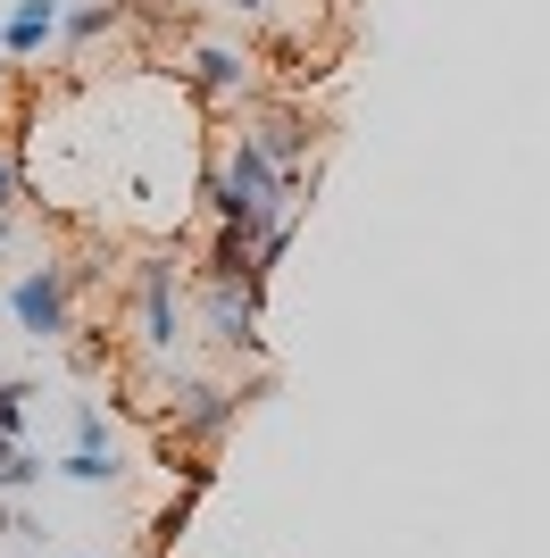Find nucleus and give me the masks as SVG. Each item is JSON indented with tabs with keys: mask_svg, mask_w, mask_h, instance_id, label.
I'll return each mask as SVG.
<instances>
[{
	"mask_svg": "<svg viewBox=\"0 0 550 558\" xmlns=\"http://www.w3.org/2000/svg\"><path fill=\"white\" fill-rule=\"evenodd\" d=\"M0 534H17V509H9V500H0Z\"/></svg>",
	"mask_w": 550,
	"mask_h": 558,
	"instance_id": "nucleus-16",
	"label": "nucleus"
},
{
	"mask_svg": "<svg viewBox=\"0 0 550 558\" xmlns=\"http://www.w3.org/2000/svg\"><path fill=\"white\" fill-rule=\"evenodd\" d=\"M68 367L75 375H100V367H109V350H100V342H68Z\"/></svg>",
	"mask_w": 550,
	"mask_h": 558,
	"instance_id": "nucleus-14",
	"label": "nucleus"
},
{
	"mask_svg": "<svg viewBox=\"0 0 550 558\" xmlns=\"http://www.w3.org/2000/svg\"><path fill=\"white\" fill-rule=\"evenodd\" d=\"M134 342L176 367V342H183V308H176V258H142L134 267Z\"/></svg>",
	"mask_w": 550,
	"mask_h": 558,
	"instance_id": "nucleus-2",
	"label": "nucleus"
},
{
	"mask_svg": "<svg viewBox=\"0 0 550 558\" xmlns=\"http://www.w3.org/2000/svg\"><path fill=\"white\" fill-rule=\"evenodd\" d=\"M167 400H176V409H167V434H176V442L192 450V459H201V450H217V442L234 434V425H242V392L208 384V375H183V367H176Z\"/></svg>",
	"mask_w": 550,
	"mask_h": 558,
	"instance_id": "nucleus-1",
	"label": "nucleus"
},
{
	"mask_svg": "<svg viewBox=\"0 0 550 558\" xmlns=\"http://www.w3.org/2000/svg\"><path fill=\"white\" fill-rule=\"evenodd\" d=\"M9 317H17L34 342H68L75 333V276L68 267H25L9 283Z\"/></svg>",
	"mask_w": 550,
	"mask_h": 558,
	"instance_id": "nucleus-3",
	"label": "nucleus"
},
{
	"mask_svg": "<svg viewBox=\"0 0 550 558\" xmlns=\"http://www.w3.org/2000/svg\"><path fill=\"white\" fill-rule=\"evenodd\" d=\"M50 475H68V484H117L125 466H117V450H68Z\"/></svg>",
	"mask_w": 550,
	"mask_h": 558,
	"instance_id": "nucleus-8",
	"label": "nucleus"
},
{
	"mask_svg": "<svg viewBox=\"0 0 550 558\" xmlns=\"http://www.w3.org/2000/svg\"><path fill=\"white\" fill-rule=\"evenodd\" d=\"M68 450H117L109 409H100V400H75V442H68Z\"/></svg>",
	"mask_w": 550,
	"mask_h": 558,
	"instance_id": "nucleus-10",
	"label": "nucleus"
},
{
	"mask_svg": "<svg viewBox=\"0 0 550 558\" xmlns=\"http://www.w3.org/2000/svg\"><path fill=\"white\" fill-rule=\"evenodd\" d=\"M17 450H25V442H9V434H0V466H9V459H17Z\"/></svg>",
	"mask_w": 550,
	"mask_h": 558,
	"instance_id": "nucleus-18",
	"label": "nucleus"
},
{
	"mask_svg": "<svg viewBox=\"0 0 550 558\" xmlns=\"http://www.w3.org/2000/svg\"><path fill=\"white\" fill-rule=\"evenodd\" d=\"M242 134H251L275 167H300V159H309V142H318L300 109H251V117H242Z\"/></svg>",
	"mask_w": 550,
	"mask_h": 558,
	"instance_id": "nucleus-5",
	"label": "nucleus"
},
{
	"mask_svg": "<svg viewBox=\"0 0 550 558\" xmlns=\"http://www.w3.org/2000/svg\"><path fill=\"white\" fill-rule=\"evenodd\" d=\"M25 484H43V459H34V450H17V459L0 466V492H25Z\"/></svg>",
	"mask_w": 550,
	"mask_h": 558,
	"instance_id": "nucleus-13",
	"label": "nucleus"
},
{
	"mask_svg": "<svg viewBox=\"0 0 550 558\" xmlns=\"http://www.w3.org/2000/svg\"><path fill=\"white\" fill-rule=\"evenodd\" d=\"M25 400H34V384L9 375V384H0V434H9V442H25Z\"/></svg>",
	"mask_w": 550,
	"mask_h": 558,
	"instance_id": "nucleus-12",
	"label": "nucleus"
},
{
	"mask_svg": "<svg viewBox=\"0 0 550 558\" xmlns=\"http://www.w3.org/2000/svg\"><path fill=\"white\" fill-rule=\"evenodd\" d=\"M17 184H25V175H17V159L0 150V217H9V201H17Z\"/></svg>",
	"mask_w": 550,
	"mask_h": 558,
	"instance_id": "nucleus-15",
	"label": "nucleus"
},
{
	"mask_svg": "<svg viewBox=\"0 0 550 558\" xmlns=\"http://www.w3.org/2000/svg\"><path fill=\"white\" fill-rule=\"evenodd\" d=\"M259 308H267V301L242 292V283H208V342L259 359V342H267V333H259Z\"/></svg>",
	"mask_w": 550,
	"mask_h": 558,
	"instance_id": "nucleus-4",
	"label": "nucleus"
},
{
	"mask_svg": "<svg viewBox=\"0 0 550 558\" xmlns=\"http://www.w3.org/2000/svg\"><path fill=\"white\" fill-rule=\"evenodd\" d=\"M192 500H201V492L183 484V492H176V500H167V509H159V517H151V542H159V550H176V542H183V525H192Z\"/></svg>",
	"mask_w": 550,
	"mask_h": 558,
	"instance_id": "nucleus-11",
	"label": "nucleus"
},
{
	"mask_svg": "<svg viewBox=\"0 0 550 558\" xmlns=\"http://www.w3.org/2000/svg\"><path fill=\"white\" fill-rule=\"evenodd\" d=\"M251 50H201V59H192V84H201L208 100H234V93H251Z\"/></svg>",
	"mask_w": 550,
	"mask_h": 558,
	"instance_id": "nucleus-7",
	"label": "nucleus"
},
{
	"mask_svg": "<svg viewBox=\"0 0 550 558\" xmlns=\"http://www.w3.org/2000/svg\"><path fill=\"white\" fill-rule=\"evenodd\" d=\"M0 500H9V492H0Z\"/></svg>",
	"mask_w": 550,
	"mask_h": 558,
	"instance_id": "nucleus-20",
	"label": "nucleus"
},
{
	"mask_svg": "<svg viewBox=\"0 0 550 558\" xmlns=\"http://www.w3.org/2000/svg\"><path fill=\"white\" fill-rule=\"evenodd\" d=\"M0 242H9V217H0Z\"/></svg>",
	"mask_w": 550,
	"mask_h": 558,
	"instance_id": "nucleus-19",
	"label": "nucleus"
},
{
	"mask_svg": "<svg viewBox=\"0 0 550 558\" xmlns=\"http://www.w3.org/2000/svg\"><path fill=\"white\" fill-rule=\"evenodd\" d=\"M226 9H242V17H259V9H267V0H226Z\"/></svg>",
	"mask_w": 550,
	"mask_h": 558,
	"instance_id": "nucleus-17",
	"label": "nucleus"
},
{
	"mask_svg": "<svg viewBox=\"0 0 550 558\" xmlns=\"http://www.w3.org/2000/svg\"><path fill=\"white\" fill-rule=\"evenodd\" d=\"M59 17H68L59 0H17V9H9V25H0V50H9V59H34V50L59 34Z\"/></svg>",
	"mask_w": 550,
	"mask_h": 558,
	"instance_id": "nucleus-6",
	"label": "nucleus"
},
{
	"mask_svg": "<svg viewBox=\"0 0 550 558\" xmlns=\"http://www.w3.org/2000/svg\"><path fill=\"white\" fill-rule=\"evenodd\" d=\"M117 17H125L117 0H92V9H68V17H59V34H68V43H92V34H109Z\"/></svg>",
	"mask_w": 550,
	"mask_h": 558,
	"instance_id": "nucleus-9",
	"label": "nucleus"
}]
</instances>
